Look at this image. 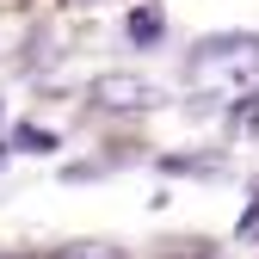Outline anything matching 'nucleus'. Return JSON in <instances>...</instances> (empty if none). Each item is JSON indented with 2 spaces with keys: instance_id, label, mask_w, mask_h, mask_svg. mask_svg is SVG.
<instances>
[{
  "instance_id": "f03ea898",
  "label": "nucleus",
  "mask_w": 259,
  "mask_h": 259,
  "mask_svg": "<svg viewBox=\"0 0 259 259\" xmlns=\"http://www.w3.org/2000/svg\"><path fill=\"white\" fill-rule=\"evenodd\" d=\"M93 93H99V105H105V111H148V105L160 99V87H148L142 74H105Z\"/></svg>"
},
{
  "instance_id": "20e7f679",
  "label": "nucleus",
  "mask_w": 259,
  "mask_h": 259,
  "mask_svg": "<svg viewBox=\"0 0 259 259\" xmlns=\"http://www.w3.org/2000/svg\"><path fill=\"white\" fill-rule=\"evenodd\" d=\"M130 37H136V44H154V37H160V13H148V7L130 13Z\"/></svg>"
},
{
  "instance_id": "7ed1b4c3",
  "label": "nucleus",
  "mask_w": 259,
  "mask_h": 259,
  "mask_svg": "<svg viewBox=\"0 0 259 259\" xmlns=\"http://www.w3.org/2000/svg\"><path fill=\"white\" fill-rule=\"evenodd\" d=\"M13 142H25L31 154H50V148H56V136H50V130H37V123H19V130H13Z\"/></svg>"
},
{
  "instance_id": "f257e3e1",
  "label": "nucleus",
  "mask_w": 259,
  "mask_h": 259,
  "mask_svg": "<svg viewBox=\"0 0 259 259\" xmlns=\"http://www.w3.org/2000/svg\"><path fill=\"white\" fill-rule=\"evenodd\" d=\"M185 80L198 93H247V87H259V37H241V31L204 37L191 50V62H185Z\"/></svg>"
},
{
  "instance_id": "39448f33",
  "label": "nucleus",
  "mask_w": 259,
  "mask_h": 259,
  "mask_svg": "<svg viewBox=\"0 0 259 259\" xmlns=\"http://www.w3.org/2000/svg\"><path fill=\"white\" fill-rule=\"evenodd\" d=\"M235 235H241V241H259V204L241 216V229H235Z\"/></svg>"
},
{
  "instance_id": "0eeeda50",
  "label": "nucleus",
  "mask_w": 259,
  "mask_h": 259,
  "mask_svg": "<svg viewBox=\"0 0 259 259\" xmlns=\"http://www.w3.org/2000/svg\"><path fill=\"white\" fill-rule=\"evenodd\" d=\"M0 259H7V253H0Z\"/></svg>"
},
{
  "instance_id": "423d86ee",
  "label": "nucleus",
  "mask_w": 259,
  "mask_h": 259,
  "mask_svg": "<svg viewBox=\"0 0 259 259\" xmlns=\"http://www.w3.org/2000/svg\"><path fill=\"white\" fill-rule=\"evenodd\" d=\"M68 259H117V253H105V247H74Z\"/></svg>"
}]
</instances>
